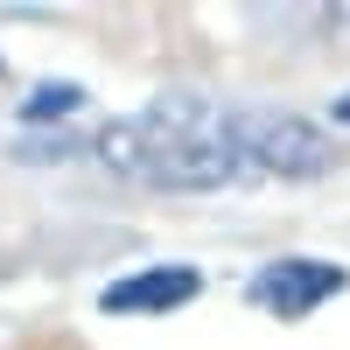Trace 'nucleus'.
I'll use <instances>...</instances> for the list:
<instances>
[{"mask_svg":"<svg viewBox=\"0 0 350 350\" xmlns=\"http://www.w3.org/2000/svg\"><path fill=\"white\" fill-rule=\"evenodd\" d=\"M343 287H350V273L336 259H267V267L245 280V295H252V308L280 315V323H301V315H315L323 301H336Z\"/></svg>","mask_w":350,"mask_h":350,"instance_id":"f03ea898","label":"nucleus"},{"mask_svg":"<svg viewBox=\"0 0 350 350\" xmlns=\"http://www.w3.org/2000/svg\"><path fill=\"white\" fill-rule=\"evenodd\" d=\"M77 105H84L77 84H36V92L21 98V126H56V120H70Z\"/></svg>","mask_w":350,"mask_h":350,"instance_id":"20e7f679","label":"nucleus"},{"mask_svg":"<svg viewBox=\"0 0 350 350\" xmlns=\"http://www.w3.org/2000/svg\"><path fill=\"white\" fill-rule=\"evenodd\" d=\"M105 175L140 189H224V183H252V175H315L329 161V133L301 120V112H273V105H231V98H203V92H168L154 105L105 120L84 140Z\"/></svg>","mask_w":350,"mask_h":350,"instance_id":"f257e3e1","label":"nucleus"},{"mask_svg":"<svg viewBox=\"0 0 350 350\" xmlns=\"http://www.w3.org/2000/svg\"><path fill=\"white\" fill-rule=\"evenodd\" d=\"M329 120H336V126H350V92H336V105H329Z\"/></svg>","mask_w":350,"mask_h":350,"instance_id":"39448f33","label":"nucleus"},{"mask_svg":"<svg viewBox=\"0 0 350 350\" xmlns=\"http://www.w3.org/2000/svg\"><path fill=\"white\" fill-rule=\"evenodd\" d=\"M196 295H203L196 267H140L126 280H112L98 295V308L105 315H168V308H189Z\"/></svg>","mask_w":350,"mask_h":350,"instance_id":"7ed1b4c3","label":"nucleus"}]
</instances>
